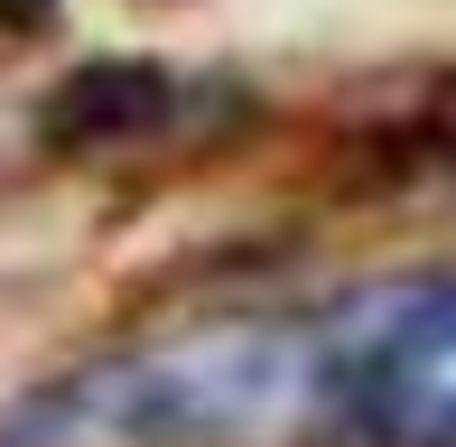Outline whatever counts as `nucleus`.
I'll use <instances>...</instances> for the list:
<instances>
[{
    "label": "nucleus",
    "mask_w": 456,
    "mask_h": 447,
    "mask_svg": "<svg viewBox=\"0 0 456 447\" xmlns=\"http://www.w3.org/2000/svg\"><path fill=\"white\" fill-rule=\"evenodd\" d=\"M317 410L307 327L224 317L28 401L19 447H271Z\"/></svg>",
    "instance_id": "f257e3e1"
},
{
    "label": "nucleus",
    "mask_w": 456,
    "mask_h": 447,
    "mask_svg": "<svg viewBox=\"0 0 456 447\" xmlns=\"http://www.w3.org/2000/svg\"><path fill=\"white\" fill-rule=\"evenodd\" d=\"M317 410L363 447H456V289L438 271L372 280L307 327Z\"/></svg>",
    "instance_id": "f03ea898"
},
{
    "label": "nucleus",
    "mask_w": 456,
    "mask_h": 447,
    "mask_svg": "<svg viewBox=\"0 0 456 447\" xmlns=\"http://www.w3.org/2000/svg\"><path fill=\"white\" fill-rule=\"evenodd\" d=\"M159 112H168V75L159 66H85L47 103V131L56 140H121V131H150Z\"/></svg>",
    "instance_id": "7ed1b4c3"
}]
</instances>
